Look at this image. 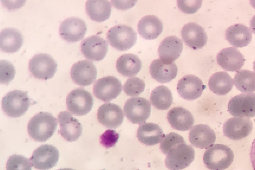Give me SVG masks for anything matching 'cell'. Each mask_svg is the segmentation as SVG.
<instances>
[{
    "instance_id": "obj_1",
    "label": "cell",
    "mask_w": 255,
    "mask_h": 170,
    "mask_svg": "<svg viewBox=\"0 0 255 170\" xmlns=\"http://www.w3.org/2000/svg\"><path fill=\"white\" fill-rule=\"evenodd\" d=\"M57 121L53 115L41 112L32 118L28 125V131L34 140L43 142L55 133Z\"/></svg>"
},
{
    "instance_id": "obj_2",
    "label": "cell",
    "mask_w": 255,
    "mask_h": 170,
    "mask_svg": "<svg viewBox=\"0 0 255 170\" xmlns=\"http://www.w3.org/2000/svg\"><path fill=\"white\" fill-rule=\"evenodd\" d=\"M234 155L229 147L223 144H215L206 151L204 163L211 170H223L229 168L234 160Z\"/></svg>"
},
{
    "instance_id": "obj_3",
    "label": "cell",
    "mask_w": 255,
    "mask_h": 170,
    "mask_svg": "<svg viewBox=\"0 0 255 170\" xmlns=\"http://www.w3.org/2000/svg\"><path fill=\"white\" fill-rule=\"evenodd\" d=\"M107 38L108 43L114 49L125 51L134 46L137 41V34L129 25L120 24L108 30Z\"/></svg>"
},
{
    "instance_id": "obj_4",
    "label": "cell",
    "mask_w": 255,
    "mask_h": 170,
    "mask_svg": "<svg viewBox=\"0 0 255 170\" xmlns=\"http://www.w3.org/2000/svg\"><path fill=\"white\" fill-rule=\"evenodd\" d=\"M30 105V99L27 92L15 90L8 93L2 99V107L5 114L12 118L22 116Z\"/></svg>"
},
{
    "instance_id": "obj_5",
    "label": "cell",
    "mask_w": 255,
    "mask_h": 170,
    "mask_svg": "<svg viewBox=\"0 0 255 170\" xmlns=\"http://www.w3.org/2000/svg\"><path fill=\"white\" fill-rule=\"evenodd\" d=\"M124 112L127 118L132 123L142 124L150 116L151 105L147 99L136 96L126 102Z\"/></svg>"
},
{
    "instance_id": "obj_6",
    "label": "cell",
    "mask_w": 255,
    "mask_h": 170,
    "mask_svg": "<svg viewBox=\"0 0 255 170\" xmlns=\"http://www.w3.org/2000/svg\"><path fill=\"white\" fill-rule=\"evenodd\" d=\"M195 152L193 147L181 144L174 147L167 154L165 165L171 170H181L187 168L193 162Z\"/></svg>"
},
{
    "instance_id": "obj_7",
    "label": "cell",
    "mask_w": 255,
    "mask_h": 170,
    "mask_svg": "<svg viewBox=\"0 0 255 170\" xmlns=\"http://www.w3.org/2000/svg\"><path fill=\"white\" fill-rule=\"evenodd\" d=\"M66 104L72 114L82 116L88 114L93 107V96L87 90L75 89L68 95Z\"/></svg>"
},
{
    "instance_id": "obj_8",
    "label": "cell",
    "mask_w": 255,
    "mask_h": 170,
    "mask_svg": "<svg viewBox=\"0 0 255 170\" xmlns=\"http://www.w3.org/2000/svg\"><path fill=\"white\" fill-rule=\"evenodd\" d=\"M57 64L49 54L40 53L32 57L29 62V69L35 78L47 81L54 76L57 71Z\"/></svg>"
},
{
    "instance_id": "obj_9",
    "label": "cell",
    "mask_w": 255,
    "mask_h": 170,
    "mask_svg": "<svg viewBox=\"0 0 255 170\" xmlns=\"http://www.w3.org/2000/svg\"><path fill=\"white\" fill-rule=\"evenodd\" d=\"M228 110L235 117H255V94H244L234 96L228 105Z\"/></svg>"
},
{
    "instance_id": "obj_10",
    "label": "cell",
    "mask_w": 255,
    "mask_h": 170,
    "mask_svg": "<svg viewBox=\"0 0 255 170\" xmlns=\"http://www.w3.org/2000/svg\"><path fill=\"white\" fill-rule=\"evenodd\" d=\"M122 91V85L119 79L114 76L103 77L96 81L94 86L95 97L105 102L116 99Z\"/></svg>"
},
{
    "instance_id": "obj_11",
    "label": "cell",
    "mask_w": 255,
    "mask_h": 170,
    "mask_svg": "<svg viewBox=\"0 0 255 170\" xmlns=\"http://www.w3.org/2000/svg\"><path fill=\"white\" fill-rule=\"evenodd\" d=\"M59 159L58 150L55 147L45 144L34 151L30 160L36 169L48 170L56 165Z\"/></svg>"
},
{
    "instance_id": "obj_12",
    "label": "cell",
    "mask_w": 255,
    "mask_h": 170,
    "mask_svg": "<svg viewBox=\"0 0 255 170\" xmlns=\"http://www.w3.org/2000/svg\"><path fill=\"white\" fill-rule=\"evenodd\" d=\"M87 31L86 22L81 18L71 17L66 19L60 25V36L67 42L76 43L81 41Z\"/></svg>"
},
{
    "instance_id": "obj_13",
    "label": "cell",
    "mask_w": 255,
    "mask_h": 170,
    "mask_svg": "<svg viewBox=\"0 0 255 170\" xmlns=\"http://www.w3.org/2000/svg\"><path fill=\"white\" fill-rule=\"evenodd\" d=\"M253 125L248 117H235L229 119L223 126V133L228 139L239 140L250 135Z\"/></svg>"
},
{
    "instance_id": "obj_14",
    "label": "cell",
    "mask_w": 255,
    "mask_h": 170,
    "mask_svg": "<svg viewBox=\"0 0 255 170\" xmlns=\"http://www.w3.org/2000/svg\"><path fill=\"white\" fill-rule=\"evenodd\" d=\"M81 47L86 58L95 62L103 60L108 52L107 41L97 36L86 38L82 41Z\"/></svg>"
},
{
    "instance_id": "obj_15",
    "label": "cell",
    "mask_w": 255,
    "mask_h": 170,
    "mask_svg": "<svg viewBox=\"0 0 255 170\" xmlns=\"http://www.w3.org/2000/svg\"><path fill=\"white\" fill-rule=\"evenodd\" d=\"M206 88L202 80L194 75L183 77L178 82L177 91L181 98L186 100L194 101L202 95Z\"/></svg>"
},
{
    "instance_id": "obj_16",
    "label": "cell",
    "mask_w": 255,
    "mask_h": 170,
    "mask_svg": "<svg viewBox=\"0 0 255 170\" xmlns=\"http://www.w3.org/2000/svg\"><path fill=\"white\" fill-rule=\"evenodd\" d=\"M71 78L74 82L81 86L91 85L95 81L97 70L90 61L83 60L74 64L71 70Z\"/></svg>"
},
{
    "instance_id": "obj_17",
    "label": "cell",
    "mask_w": 255,
    "mask_h": 170,
    "mask_svg": "<svg viewBox=\"0 0 255 170\" xmlns=\"http://www.w3.org/2000/svg\"><path fill=\"white\" fill-rule=\"evenodd\" d=\"M57 121L60 127L59 133L64 139L72 142L78 140L81 136L82 125L69 112H60Z\"/></svg>"
},
{
    "instance_id": "obj_18",
    "label": "cell",
    "mask_w": 255,
    "mask_h": 170,
    "mask_svg": "<svg viewBox=\"0 0 255 170\" xmlns=\"http://www.w3.org/2000/svg\"><path fill=\"white\" fill-rule=\"evenodd\" d=\"M97 119L103 126L109 128H116L123 123L124 114L119 106L107 103L99 108Z\"/></svg>"
},
{
    "instance_id": "obj_19",
    "label": "cell",
    "mask_w": 255,
    "mask_h": 170,
    "mask_svg": "<svg viewBox=\"0 0 255 170\" xmlns=\"http://www.w3.org/2000/svg\"><path fill=\"white\" fill-rule=\"evenodd\" d=\"M181 36L187 46L194 50L202 49L207 43V37L205 29L193 22L184 25L181 30Z\"/></svg>"
},
{
    "instance_id": "obj_20",
    "label": "cell",
    "mask_w": 255,
    "mask_h": 170,
    "mask_svg": "<svg viewBox=\"0 0 255 170\" xmlns=\"http://www.w3.org/2000/svg\"><path fill=\"white\" fill-rule=\"evenodd\" d=\"M183 50V41L177 37L170 36L162 41L158 53L162 62L170 65L180 57Z\"/></svg>"
},
{
    "instance_id": "obj_21",
    "label": "cell",
    "mask_w": 255,
    "mask_h": 170,
    "mask_svg": "<svg viewBox=\"0 0 255 170\" xmlns=\"http://www.w3.org/2000/svg\"><path fill=\"white\" fill-rule=\"evenodd\" d=\"M219 65L229 72H237L244 65L245 59L242 53L234 47L225 48L217 56Z\"/></svg>"
},
{
    "instance_id": "obj_22",
    "label": "cell",
    "mask_w": 255,
    "mask_h": 170,
    "mask_svg": "<svg viewBox=\"0 0 255 170\" xmlns=\"http://www.w3.org/2000/svg\"><path fill=\"white\" fill-rule=\"evenodd\" d=\"M216 134L212 128L205 124H199L191 128L189 140L194 147L200 149H207L215 142Z\"/></svg>"
},
{
    "instance_id": "obj_23",
    "label": "cell",
    "mask_w": 255,
    "mask_h": 170,
    "mask_svg": "<svg viewBox=\"0 0 255 170\" xmlns=\"http://www.w3.org/2000/svg\"><path fill=\"white\" fill-rule=\"evenodd\" d=\"M167 120L172 127L181 131L191 129L194 123L192 114L186 109L181 107L173 108L169 111Z\"/></svg>"
},
{
    "instance_id": "obj_24",
    "label": "cell",
    "mask_w": 255,
    "mask_h": 170,
    "mask_svg": "<svg viewBox=\"0 0 255 170\" xmlns=\"http://www.w3.org/2000/svg\"><path fill=\"white\" fill-rule=\"evenodd\" d=\"M23 34L14 28H6L0 34V47L5 53H14L18 52L23 46Z\"/></svg>"
},
{
    "instance_id": "obj_25",
    "label": "cell",
    "mask_w": 255,
    "mask_h": 170,
    "mask_svg": "<svg viewBox=\"0 0 255 170\" xmlns=\"http://www.w3.org/2000/svg\"><path fill=\"white\" fill-rule=\"evenodd\" d=\"M165 136L161 128L154 123H143L137 131V137L140 142L148 146L157 145Z\"/></svg>"
},
{
    "instance_id": "obj_26",
    "label": "cell",
    "mask_w": 255,
    "mask_h": 170,
    "mask_svg": "<svg viewBox=\"0 0 255 170\" xmlns=\"http://www.w3.org/2000/svg\"><path fill=\"white\" fill-rule=\"evenodd\" d=\"M226 38L235 47H244L251 43V31L250 28L244 24L233 25L226 30Z\"/></svg>"
},
{
    "instance_id": "obj_27",
    "label": "cell",
    "mask_w": 255,
    "mask_h": 170,
    "mask_svg": "<svg viewBox=\"0 0 255 170\" xmlns=\"http://www.w3.org/2000/svg\"><path fill=\"white\" fill-rule=\"evenodd\" d=\"M178 70V67L175 63L167 65L160 59L153 61L149 68L152 78L162 83L173 81L177 75Z\"/></svg>"
},
{
    "instance_id": "obj_28",
    "label": "cell",
    "mask_w": 255,
    "mask_h": 170,
    "mask_svg": "<svg viewBox=\"0 0 255 170\" xmlns=\"http://www.w3.org/2000/svg\"><path fill=\"white\" fill-rule=\"evenodd\" d=\"M163 24L160 19L154 15L143 17L138 24V33L145 39L154 40L160 36Z\"/></svg>"
},
{
    "instance_id": "obj_29",
    "label": "cell",
    "mask_w": 255,
    "mask_h": 170,
    "mask_svg": "<svg viewBox=\"0 0 255 170\" xmlns=\"http://www.w3.org/2000/svg\"><path fill=\"white\" fill-rule=\"evenodd\" d=\"M142 63L141 59L135 54H127L118 59L116 68L124 76H134L141 71Z\"/></svg>"
},
{
    "instance_id": "obj_30",
    "label": "cell",
    "mask_w": 255,
    "mask_h": 170,
    "mask_svg": "<svg viewBox=\"0 0 255 170\" xmlns=\"http://www.w3.org/2000/svg\"><path fill=\"white\" fill-rule=\"evenodd\" d=\"M86 10L89 17L96 22H101L110 18L112 11L111 3L108 1H88Z\"/></svg>"
},
{
    "instance_id": "obj_31",
    "label": "cell",
    "mask_w": 255,
    "mask_h": 170,
    "mask_svg": "<svg viewBox=\"0 0 255 170\" xmlns=\"http://www.w3.org/2000/svg\"><path fill=\"white\" fill-rule=\"evenodd\" d=\"M208 85L210 89L215 94L225 95L231 91L234 81L227 72H218L210 77Z\"/></svg>"
},
{
    "instance_id": "obj_32",
    "label": "cell",
    "mask_w": 255,
    "mask_h": 170,
    "mask_svg": "<svg viewBox=\"0 0 255 170\" xmlns=\"http://www.w3.org/2000/svg\"><path fill=\"white\" fill-rule=\"evenodd\" d=\"M150 101L152 105L158 110H166L173 104V94L167 86H159L153 90Z\"/></svg>"
},
{
    "instance_id": "obj_33",
    "label": "cell",
    "mask_w": 255,
    "mask_h": 170,
    "mask_svg": "<svg viewBox=\"0 0 255 170\" xmlns=\"http://www.w3.org/2000/svg\"><path fill=\"white\" fill-rule=\"evenodd\" d=\"M234 82L239 91L253 94L255 91V73L249 70H239L234 77Z\"/></svg>"
},
{
    "instance_id": "obj_34",
    "label": "cell",
    "mask_w": 255,
    "mask_h": 170,
    "mask_svg": "<svg viewBox=\"0 0 255 170\" xmlns=\"http://www.w3.org/2000/svg\"><path fill=\"white\" fill-rule=\"evenodd\" d=\"M31 160L26 157L18 155H13L8 160L7 170H32Z\"/></svg>"
},
{
    "instance_id": "obj_35",
    "label": "cell",
    "mask_w": 255,
    "mask_h": 170,
    "mask_svg": "<svg viewBox=\"0 0 255 170\" xmlns=\"http://www.w3.org/2000/svg\"><path fill=\"white\" fill-rule=\"evenodd\" d=\"M145 88V83L137 77H132L125 83L123 89L129 96H137L141 94Z\"/></svg>"
},
{
    "instance_id": "obj_36",
    "label": "cell",
    "mask_w": 255,
    "mask_h": 170,
    "mask_svg": "<svg viewBox=\"0 0 255 170\" xmlns=\"http://www.w3.org/2000/svg\"><path fill=\"white\" fill-rule=\"evenodd\" d=\"M181 144H186L184 138L179 134L171 133L166 135L162 139L161 150L162 153L167 155L172 149Z\"/></svg>"
},
{
    "instance_id": "obj_37",
    "label": "cell",
    "mask_w": 255,
    "mask_h": 170,
    "mask_svg": "<svg viewBox=\"0 0 255 170\" xmlns=\"http://www.w3.org/2000/svg\"><path fill=\"white\" fill-rule=\"evenodd\" d=\"M1 83L2 84H8L14 79L16 70L12 64L8 61L1 60Z\"/></svg>"
},
{
    "instance_id": "obj_38",
    "label": "cell",
    "mask_w": 255,
    "mask_h": 170,
    "mask_svg": "<svg viewBox=\"0 0 255 170\" xmlns=\"http://www.w3.org/2000/svg\"><path fill=\"white\" fill-rule=\"evenodd\" d=\"M119 134L113 130H108L101 135L100 143L102 146L106 148H111L116 146L119 139Z\"/></svg>"
},
{
    "instance_id": "obj_39",
    "label": "cell",
    "mask_w": 255,
    "mask_h": 170,
    "mask_svg": "<svg viewBox=\"0 0 255 170\" xmlns=\"http://www.w3.org/2000/svg\"><path fill=\"white\" fill-rule=\"evenodd\" d=\"M202 3V1H178L177 5L184 13L192 14L199 10Z\"/></svg>"
},
{
    "instance_id": "obj_40",
    "label": "cell",
    "mask_w": 255,
    "mask_h": 170,
    "mask_svg": "<svg viewBox=\"0 0 255 170\" xmlns=\"http://www.w3.org/2000/svg\"><path fill=\"white\" fill-rule=\"evenodd\" d=\"M137 1H112L114 7L120 10H127L134 7Z\"/></svg>"
},
{
    "instance_id": "obj_41",
    "label": "cell",
    "mask_w": 255,
    "mask_h": 170,
    "mask_svg": "<svg viewBox=\"0 0 255 170\" xmlns=\"http://www.w3.org/2000/svg\"><path fill=\"white\" fill-rule=\"evenodd\" d=\"M250 157L252 166H253L254 170H255V139L252 143Z\"/></svg>"
},
{
    "instance_id": "obj_42",
    "label": "cell",
    "mask_w": 255,
    "mask_h": 170,
    "mask_svg": "<svg viewBox=\"0 0 255 170\" xmlns=\"http://www.w3.org/2000/svg\"><path fill=\"white\" fill-rule=\"evenodd\" d=\"M251 31L255 34V15L251 20Z\"/></svg>"
},
{
    "instance_id": "obj_43",
    "label": "cell",
    "mask_w": 255,
    "mask_h": 170,
    "mask_svg": "<svg viewBox=\"0 0 255 170\" xmlns=\"http://www.w3.org/2000/svg\"><path fill=\"white\" fill-rule=\"evenodd\" d=\"M58 170H75L71 169V168H64V169H59Z\"/></svg>"
},
{
    "instance_id": "obj_44",
    "label": "cell",
    "mask_w": 255,
    "mask_h": 170,
    "mask_svg": "<svg viewBox=\"0 0 255 170\" xmlns=\"http://www.w3.org/2000/svg\"><path fill=\"white\" fill-rule=\"evenodd\" d=\"M253 69H254V72L255 73V61L253 63Z\"/></svg>"
}]
</instances>
